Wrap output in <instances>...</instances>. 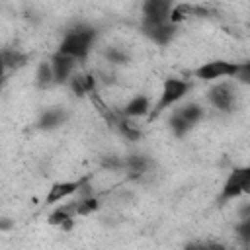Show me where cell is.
<instances>
[{
    "instance_id": "6da1fadb",
    "label": "cell",
    "mask_w": 250,
    "mask_h": 250,
    "mask_svg": "<svg viewBox=\"0 0 250 250\" xmlns=\"http://www.w3.org/2000/svg\"><path fill=\"white\" fill-rule=\"evenodd\" d=\"M96 39V29L88 27V25H78L76 29L68 31L59 47L61 55L72 57L74 61H84L86 55L90 53V47Z\"/></svg>"
},
{
    "instance_id": "7a4b0ae2",
    "label": "cell",
    "mask_w": 250,
    "mask_h": 250,
    "mask_svg": "<svg viewBox=\"0 0 250 250\" xmlns=\"http://www.w3.org/2000/svg\"><path fill=\"white\" fill-rule=\"evenodd\" d=\"M189 90V84L186 80L180 78H166L162 84V92H160V100L154 105V109L150 111V117H156L158 113H162L166 107L174 105L178 100L184 98V94Z\"/></svg>"
},
{
    "instance_id": "3957f363",
    "label": "cell",
    "mask_w": 250,
    "mask_h": 250,
    "mask_svg": "<svg viewBox=\"0 0 250 250\" xmlns=\"http://www.w3.org/2000/svg\"><path fill=\"white\" fill-rule=\"evenodd\" d=\"M248 189H250V168H234L223 186L221 201L234 199V197L246 193Z\"/></svg>"
},
{
    "instance_id": "277c9868",
    "label": "cell",
    "mask_w": 250,
    "mask_h": 250,
    "mask_svg": "<svg viewBox=\"0 0 250 250\" xmlns=\"http://www.w3.org/2000/svg\"><path fill=\"white\" fill-rule=\"evenodd\" d=\"M242 64L240 62H230V61H213L207 64H201L195 70V76L201 80H217L225 76H238Z\"/></svg>"
},
{
    "instance_id": "5b68a950",
    "label": "cell",
    "mask_w": 250,
    "mask_h": 250,
    "mask_svg": "<svg viewBox=\"0 0 250 250\" xmlns=\"http://www.w3.org/2000/svg\"><path fill=\"white\" fill-rule=\"evenodd\" d=\"M209 102L217 107V109H223V111H230L232 105H234V90L230 84L227 82H221L217 86H213L209 90Z\"/></svg>"
},
{
    "instance_id": "8992f818",
    "label": "cell",
    "mask_w": 250,
    "mask_h": 250,
    "mask_svg": "<svg viewBox=\"0 0 250 250\" xmlns=\"http://www.w3.org/2000/svg\"><path fill=\"white\" fill-rule=\"evenodd\" d=\"M84 182L86 180H72V182H57V184H53L51 189H49V193H47V197H45V203L47 205H53V203H59V201L70 197L72 193L80 191V188H82Z\"/></svg>"
},
{
    "instance_id": "52a82bcc",
    "label": "cell",
    "mask_w": 250,
    "mask_h": 250,
    "mask_svg": "<svg viewBox=\"0 0 250 250\" xmlns=\"http://www.w3.org/2000/svg\"><path fill=\"white\" fill-rule=\"evenodd\" d=\"M74 64L76 61L72 57H66V55H61V53H55L51 57V70H53V82L61 84V82H66L74 70Z\"/></svg>"
},
{
    "instance_id": "ba28073f",
    "label": "cell",
    "mask_w": 250,
    "mask_h": 250,
    "mask_svg": "<svg viewBox=\"0 0 250 250\" xmlns=\"http://www.w3.org/2000/svg\"><path fill=\"white\" fill-rule=\"evenodd\" d=\"M70 88L76 96H86L96 92V76L94 74H74L70 76Z\"/></svg>"
},
{
    "instance_id": "9c48e42d",
    "label": "cell",
    "mask_w": 250,
    "mask_h": 250,
    "mask_svg": "<svg viewBox=\"0 0 250 250\" xmlns=\"http://www.w3.org/2000/svg\"><path fill=\"white\" fill-rule=\"evenodd\" d=\"M150 109V104H148V98L146 96H135L121 111V115L125 119H131V117H141V115H146Z\"/></svg>"
},
{
    "instance_id": "30bf717a",
    "label": "cell",
    "mask_w": 250,
    "mask_h": 250,
    "mask_svg": "<svg viewBox=\"0 0 250 250\" xmlns=\"http://www.w3.org/2000/svg\"><path fill=\"white\" fill-rule=\"evenodd\" d=\"M172 4L166 0H148L143 4V12L145 16H152V18H168Z\"/></svg>"
},
{
    "instance_id": "8fae6325",
    "label": "cell",
    "mask_w": 250,
    "mask_h": 250,
    "mask_svg": "<svg viewBox=\"0 0 250 250\" xmlns=\"http://www.w3.org/2000/svg\"><path fill=\"white\" fill-rule=\"evenodd\" d=\"M74 215H76V211H74V203H70V205H64V207L55 209V211L49 215V223L61 229L64 223L72 221V219H74Z\"/></svg>"
},
{
    "instance_id": "7c38bea8",
    "label": "cell",
    "mask_w": 250,
    "mask_h": 250,
    "mask_svg": "<svg viewBox=\"0 0 250 250\" xmlns=\"http://www.w3.org/2000/svg\"><path fill=\"white\" fill-rule=\"evenodd\" d=\"M64 119H66L64 111H61V109H47L41 115V119H39V127L41 129H55V127L62 125Z\"/></svg>"
},
{
    "instance_id": "4fadbf2b",
    "label": "cell",
    "mask_w": 250,
    "mask_h": 250,
    "mask_svg": "<svg viewBox=\"0 0 250 250\" xmlns=\"http://www.w3.org/2000/svg\"><path fill=\"white\" fill-rule=\"evenodd\" d=\"M123 166H125L129 172H133L135 176H141V174L146 172V168H148V160H146V156L131 154V156H127V158L123 160Z\"/></svg>"
},
{
    "instance_id": "5bb4252c",
    "label": "cell",
    "mask_w": 250,
    "mask_h": 250,
    "mask_svg": "<svg viewBox=\"0 0 250 250\" xmlns=\"http://www.w3.org/2000/svg\"><path fill=\"white\" fill-rule=\"evenodd\" d=\"M189 127L193 125V123H197L199 119H201V115H203V107H199L197 104H188V105H184L182 109H178L176 111Z\"/></svg>"
},
{
    "instance_id": "9a60e30c",
    "label": "cell",
    "mask_w": 250,
    "mask_h": 250,
    "mask_svg": "<svg viewBox=\"0 0 250 250\" xmlns=\"http://www.w3.org/2000/svg\"><path fill=\"white\" fill-rule=\"evenodd\" d=\"M100 207V199L96 195L90 197H82L80 201H74V211L76 215H90L92 211H96Z\"/></svg>"
},
{
    "instance_id": "2e32d148",
    "label": "cell",
    "mask_w": 250,
    "mask_h": 250,
    "mask_svg": "<svg viewBox=\"0 0 250 250\" xmlns=\"http://www.w3.org/2000/svg\"><path fill=\"white\" fill-rule=\"evenodd\" d=\"M115 123H117V127H119V131L125 139H129V141H139L141 139V129L135 123H131L129 119L123 117V119H117Z\"/></svg>"
},
{
    "instance_id": "e0dca14e",
    "label": "cell",
    "mask_w": 250,
    "mask_h": 250,
    "mask_svg": "<svg viewBox=\"0 0 250 250\" xmlns=\"http://www.w3.org/2000/svg\"><path fill=\"white\" fill-rule=\"evenodd\" d=\"M146 35H148L150 39H154L156 43H168V41L172 39V35H174V25L168 21V23H164V25H160V27L148 31Z\"/></svg>"
},
{
    "instance_id": "ac0fdd59",
    "label": "cell",
    "mask_w": 250,
    "mask_h": 250,
    "mask_svg": "<svg viewBox=\"0 0 250 250\" xmlns=\"http://www.w3.org/2000/svg\"><path fill=\"white\" fill-rule=\"evenodd\" d=\"M0 57L6 64V68H16V66H21L25 62V57L18 51H4V53H0Z\"/></svg>"
},
{
    "instance_id": "d6986e66",
    "label": "cell",
    "mask_w": 250,
    "mask_h": 250,
    "mask_svg": "<svg viewBox=\"0 0 250 250\" xmlns=\"http://www.w3.org/2000/svg\"><path fill=\"white\" fill-rule=\"evenodd\" d=\"M53 82V70H51V62H41L37 68V84L41 88L49 86Z\"/></svg>"
},
{
    "instance_id": "ffe728a7",
    "label": "cell",
    "mask_w": 250,
    "mask_h": 250,
    "mask_svg": "<svg viewBox=\"0 0 250 250\" xmlns=\"http://www.w3.org/2000/svg\"><path fill=\"white\" fill-rule=\"evenodd\" d=\"M186 250H229V248L219 242H191L186 246Z\"/></svg>"
},
{
    "instance_id": "44dd1931",
    "label": "cell",
    "mask_w": 250,
    "mask_h": 250,
    "mask_svg": "<svg viewBox=\"0 0 250 250\" xmlns=\"http://www.w3.org/2000/svg\"><path fill=\"white\" fill-rule=\"evenodd\" d=\"M170 125H172V129H174L176 135H184V133H188V129H189V125H188L178 113H174V117L170 119Z\"/></svg>"
},
{
    "instance_id": "7402d4cb",
    "label": "cell",
    "mask_w": 250,
    "mask_h": 250,
    "mask_svg": "<svg viewBox=\"0 0 250 250\" xmlns=\"http://www.w3.org/2000/svg\"><path fill=\"white\" fill-rule=\"evenodd\" d=\"M105 55H107V59H109L111 62H117V64H123V62L129 61L127 53H125V51H119V49H109Z\"/></svg>"
},
{
    "instance_id": "603a6c76",
    "label": "cell",
    "mask_w": 250,
    "mask_h": 250,
    "mask_svg": "<svg viewBox=\"0 0 250 250\" xmlns=\"http://www.w3.org/2000/svg\"><path fill=\"white\" fill-rule=\"evenodd\" d=\"M238 236L244 244H248V240H250V219L248 217L238 225Z\"/></svg>"
},
{
    "instance_id": "cb8c5ba5",
    "label": "cell",
    "mask_w": 250,
    "mask_h": 250,
    "mask_svg": "<svg viewBox=\"0 0 250 250\" xmlns=\"http://www.w3.org/2000/svg\"><path fill=\"white\" fill-rule=\"evenodd\" d=\"M14 227V223L10 219H0V230H10Z\"/></svg>"
},
{
    "instance_id": "d4e9b609",
    "label": "cell",
    "mask_w": 250,
    "mask_h": 250,
    "mask_svg": "<svg viewBox=\"0 0 250 250\" xmlns=\"http://www.w3.org/2000/svg\"><path fill=\"white\" fill-rule=\"evenodd\" d=\"M4 70H6V64H4V61H2V57H0V82H2V76H4Z\"/></svg>"
}]
</instances>
